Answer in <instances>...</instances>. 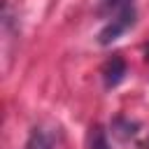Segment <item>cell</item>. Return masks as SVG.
<instances>
[{
	"label": "cell",
	"instance_id": "cell-3",
	"mask_svg": "<svg viewBox=\"0 0 149 149\" xmlns=\"http://www.w3.org/2000/svg\"><path fill=\"white\" fill-rule=\"evenodd\" d=\"M23 149H54V144H51V137L42 128H35L30 133V137H28V142H26Z\"/></svg>",
	"mask_w": 149,
	"mask_h": 149
},
{
	"label": "cell",
	"instance_id": "cell-5",
	"mask_svg": "<svg viewBox=\"0 0 149 149\" xmlns=\"http://www.w3.org/2000/svg\"><path fill=\"white\" fill-rule=\"evenodd\" d=\"M130 0H100L98 5V14H112L116 9H121L123 5H128Z\"/></svg>",
	"mask_w": 149,
	"mask_h": 149
},
{
	"label": "cell",
	"instance_id": "cell-2",
	"mask_svg": "<svg viewBox=\"0 0 149 149\" xmlns=\"http://www.w3.org/2000/svg\"><path fill=\"white\" fill-rule=\"evenodd\" d=\"M123 74H126V63H123L119 56L109 58V61L105 63V68H102V79H105V86H107V88L116 86V84L123 79Z\"/></svg>",
	"mask_w": 149,
	"mask_h": 149
},
{
	"label": "cell",
	"instance_id": "cell-4",
	"mask_svg": "<svg viewBox=\"0 0 149 149\" xmlns=\"http://www.w3.org/2000/svg\"><path fill=\"white\" fill-rule=\"evenodd\" d=\"M86 147L88 149H112L109 142H107V135H105V130L100 126H93L88 130V144Z\"/></svg>",
	"mask_w": 149,
	"mask_h": 149
},
{
	"label": "cell",
	"instance_id": "cell-1",
	"mask_svg": "<svg viewBox=\"0 0 149 149\" xmlns=\"http://www.w3.org/2000/svg\"><path fill=\"white\" fill-rule=\"evenodd\" d=\"M133 23H135V7H133V2H128V5H123L121 9H116V14L112 16V21L100 30V44L114 42V40H116L121 33H126Z\"/></svg>",
	"mask_w": 149,
	"mask_h": 149
}]
</instances>
